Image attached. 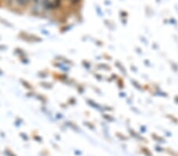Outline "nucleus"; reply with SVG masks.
<instances>
[{
    "mask_svg": "<svg viewBox=\"0 0 178 156\" xmlns=\"http://www.w3.org/2000/svg\"><path fill=\"white\" fill-rule=\"evenodd\" d=\"M74 1H78V0H74Z\"/></svg>",
    "mask_w": 178,
    "mask_h": 156,
    "instance_id": "obj_2",
    "label": "nucleus"
},
{
    "mask_svg": "<svg viewBox=\"0 0 178 156\" xmlns=\"http://www.w3.org/2000/svg\"><path fill=\"white\" fill-rule=\"evenodd\" d=\"M28 0H18V2H19V3H21V4H26L27 2H28Z\"/></svg>",
    "mask_w": 178,
    "mask_h": 156,
    "instance_id": "obj_1",
    "label": "nucleus"
}]
</instances>
